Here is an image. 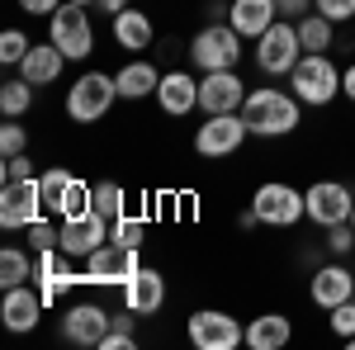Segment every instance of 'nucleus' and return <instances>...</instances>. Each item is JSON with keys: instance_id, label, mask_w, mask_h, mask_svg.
I'll use <instances>...</instances> for the list:
<instances>
[{"instance_id": "obj_28", "label": "nucleus", "mask_w": 355, "mask_h": 350, "mask_svg": "<svg viewBox=\"0 0 355 350\" xmlns=\"http://www.w3.org/2000/svg\"><path fill=\"white\" fill-rule=\"evenodd\" d=\"M294 24H299V43H303V53H331V19L327 15H318V10H313V15H303V19H294Z\"/></svg>"}, {"instance_id": "obj_18", "label": "nucleus", "mask_w": 355, "mask_h": 350, "mask_svg": "<svg viewBox=\"0 0 355 350\" xmlns=\"http://www.w3.org/2000/svg\"><path fill=\"white\" fill-rule=\"evenodd\" d=\"M308 298H313L322 313H331L336 303L355 298V270H351V265H341V261L331 256L327 265L313 270V279H308Z\"/></svg>"}, {"instance_id": "obj_36", "label": "nucleus", "mask_w": 355, "mask_h": 350, "mask_svg": "<svg viewBox=\"0 0 355 350\" xmlns=\"http://www.w3.org/2000/svg\"><path fill=\"white\" fill-rule=\"evenodd\" d=\"M318 15H327L331 24H351L355 19V0H313Z\"/></svg>"}, {"instance_id": "obj_20", "label": "nucleus", "mask_w": 355, "mask_h": 350, "mask_svg": "<svg viewBox=\"0 0 355 350\" xmlns=\"http://www.w3.org/2000/svg\"><path fill=\"white\" fill-rule=\"evenodd\" d=\"M157 109H162L166 119H185L199 109V81H194L190 71H162V85H157Z\"/></svg>"}, {"instance_id": "obj_26", "label": "nucleus", "mask_w": 355, "mask_h": 350, "mask_svg": "<svg viewBox=\"0 0 355 350\" xmlns=\"http://www.w3.org/2000/svg\"><path fill=\"white\" fill-rule=\"evenodd\" d=\"M90 213H100L105 222L128 213V189L119 185V180H95L90 185Z\"/></svg>"}, {"instance_id": "obj_13", "label": "nucleus", "mask_w": 355, "mask_h": 350, "mask_svg": "<svg viewBox=\"0 0 355 350\" xmlns=\"http://www.w3.org/2000/svg\"><path fill=\"white\" fill-rule=\"evenodd\" d=\"M43 185H38V175H28V180H10V185H0V227L5 232H24L33 218H43Z\"/></svg>"}, {"instance_id": "obj_38", "label": "nucleus", "mask_w": 355, "mask_h": 350, "mask_svg": "<svg viewBox=\"0 0 355 350\" xmlns=\"http://www.w3.org/2000/svg\"><path fill=\"white\" fill-rule=\"evenodd\" d=\"M19 10L33 15V19H53L57 10H62V0H19Z\"/></svg>"}, {"instance_id": "obj_42", "label": "nucleus", "mask_w": 355, "mask_h": 350, "mask_svg": "<svg viewBox=\"0 0 355 350\" xmlns=\"http://www.w3.org/2000/svg\"><path fill=\"white\" fill-rule=\"evenodd\" d=\"M71 5H85V10H95V5H100V0H71Z\"/></svg>"}, {"instance_id": "obj_8", "label": "nucleus", "mask_w": 355, "mask_h": 350, "mask_svg": "<svg viewBox=\"0 0 355 350\" xmlns=\"http://www.w3.org/2000/svg\"><path fill=\"white\" fill-rule=\"evenodd\" d=\"M48 43L57 53H67V62H85L95 53V24H90V10L85 5H71L62 0L53 19H48Z\"/></svg>"}, {"instance_id": "obj_44", "label": "nucleus", "mask_w": 355, "mask_h": 350, "mask_svg": "<svg viewBox=\"0 0 355 350\" xmlns=\"http://www.w3.org/2000/svg\"><path fill=\"white\" fill-rule=\"evenodd\" d=\"M351 227H355V209H351Z\"/></svg>"}, {"instance_id": "obj_39", "label": "nucleus", "mask_w": 355, "mask_h": 350, "mask_svg": "<svg viewBox=\"0 0 355 350\" xmlns=\"http://www.w3.org/2000/svg\"><path fill=\"white\" fill-rule=\"evenodd\" d=\"M279 5V19H303V15H313V0H275Z\"/></svg>"}, {"instance_id": "obj_1", "label": "nucleus", "mask_w": 355, "mask_h": 350, "mask_svg": "<svg viewBox=\"0 0 355 350\" xmlns=\"http://www.w3.org/2000/svg\"><path fill=\"white\" fill-rule=\"evenodd\" d=\"M242 119L251 128V137L275 142V137H289L303 128V105H299V95H289L279 85H256V90H246Z\"/></svg>"}, {"instance_id": "obj_3", "label": "nucleus", "mask_w": 355, "mask_h": 350, "mask_svg": "<svg viewBox=\"0 0 355 350\" xmlns=\"http://www.w3.org/2000/svg\"><path fill=\"white\" fill-rule=\"evenodd\" d=\"M123 95H119V81H114L110 71H81L76 81L67 85V119L71 123H100V119H110V109L119 105Z\"/></svg>"}, {"instance_id": "obj_16", "label": "nucleus", "mask_w": 355, "mask_h": 350, "mask_svg": "<svg viewBox=\"0 0 355 350\" xmlns=\"http://www.w3.org/2000/svg\"><path fill=\"white\" fill-rule=\"evenodd\" d=\"M43 313H48V303H43V294H38L33 279H28V284H15V289H5V298H0V322H5V331H15V336L38 331Z\"/></svg>"}, {"instance_id": "obj_25", "label": "nucleus", "mask_w": 355, "mask_h": 350, "mask_svg": "<svg viewBox=\"0 0 355 350\" xmlns=\"http://www.w3.org/2000/svg\"><path fill=\"white\" fill-rule=\"evenodd\" d=\"M114 81H119V95H123V100H147V95H157L162 71H157V62L133 57V62H123V67L114 71Z\"/></svg>"}, {"instance_id": "obj_31", "label": "nucleus", "mask_w": 355, "mask_h": 350, "mask_svg": "<svg viewBox=\"0 0 355 350\" xmlns=\"http://www.w3.org/2000/svg\"><path fill=\"white\" fill-rule=\"evenodd\" d=\"M28 48H33V38H28L24 28H5V33H0V62H5V67H19L28 57Z\"/></svg>"}, {"instance_id": "obj_11", "label": "nucleus", "mask_w": 355, "mask_h": 350, "mask_svg": "<svg viewBox=\"0 0 355 350\" xmlns=\"http://www.w3.org/2000/svg\"><path fill=\"white\" fill-rule=\"evenodd\" d=\"M251 137L242 114H204V123L194 128V152L204 161H223V157H237L242 142Z\"/></svg>"}, {"instance_id": "obj_32", "label": "nucleus", "mask_w": 355, "mask_h": 350, "mask_svg": "<svg viewBox=\"0 0 355 350\" xmlns=\"http://www.w3.org/2000/svg\"><path fill=\"white\" fill-rule=\"evenodd\" d=\"M19 152H28L24 119H5V123H0V157H19Z\"/></svg>"}, {"instance_id": "obj_5", "label": "nucleus", "mask_w": 355, "mask_h": 350, "mask_svg": "<svg viewBox=\"0 0 355 350\" xmlns=\"http://www.w3.org/2000/svg\"><path fill=\"white\" fill-rule=\"evenodd\" d=\"M251 213L261 227H299L308 218V204H303V189L289 185V180H266L251 194Z\"/></svg>"}, {"instance_id": "obj_30", "label": "nucleus", "mask_w": 355, "mask_h": 350, "mask_svg": "<svg viewBox=\"0 0 355 350\" xmlns=\"http://www.w3.org/2000/svg\"><path fill=\"white\" fill-rule=\"evenodd\" d=\"M110 242H119V246H137V251H142V242H147V218H137V213L114 218V222H110Z\"/></svg>"}, {"instance_id": "obj_29", "label": "nucleus", "mask_w": 355, "mask_h": 350, "mask_svg": "<svg viewBox=\"0 0 355 350\" xmlns=\"http://www.w3.org/2000/svg\"><path fill=\"white\" fill-rule=\"evenodd\" d=\"M28 109H33V85L24 76H10V81L0 85V114L5 119H24Z\"/></svg>"}, {"instance_id": "obj_33", "label": "nucleus", "mask_w": 355, "mask_h": 350, "mask_svg": "<svg viewBox=\"0 0 355 350\" xmlns=\"http://www.w3.org/2000/svg\"><path fill=\"white\" fill-rule=\"evenodd\" d=\"M327 322H331V336L336 341H346V336H355V298H346V303H336L327 313Z\"/></svg>"}, {"instance_id": "obj_21", "label": "nucleus", "mask_w": 355, "mask_h": 350, "mask_svg": "<svg viewBox=\"0 0 355 350\" xmlns=\"http://www.w3.org/2000/svg\"><path fill=\"white\" fill-rule=\"evenodd\" d=\"M15 71H19V76H24L33 90H43V85H57V81H62V71H67V53H57L53 43L43 38V43H33V48H28V57L19 62V67H15Z\"/></svg>"}, {"instance_id": "obj_14", "label": "nucleus", "mask_w": 355, "mask_h": 350, "mask_svg": "<svg viewBox=\"0 0 355 350\" xmlns=\"http://www.w3.org/2000/svg\"><path fill=\"white\" fill-rule=\"evenodd\" d=\"M303 204H308V222L327 232L336 222H351L355 194H351V185H341V180H318V185L303 189Z\"/></svg>"}, {"instance_id": "obj_17", "label": "nucleus", "mask_w": 355, "mask_h": 350, "mask_svg": "<svg viewBox=\"0 0 355 350\" xmlns=\"http://www.w3.org/2000/svg\"><path fill=\"white\" fill-rule=\"evenodd\" d=\"M110 242V222L100 213H76V218H62V251L71 256V261H85V256H95L100 246Z\"/></svg>"}, {"instance_id": "obj_15", "label": "nucleus", "mask_w": 355, "mask_h": 350, "mask_svg": "<svg viewBox=\"0 0 355 350\" xmlns=\"http://www.w3.org/2000/svg\"><path fill=\"white\" fill-rule=\"evenodd\" d=\"M246 81L242 71H204L199 76V114H242Z\"/></svg>"}, {"instance_id": "obj_37", "label": "nucleus", "mask_w": 355, "mask_h": 350, "mask_svg": "<svg viewBox=\"0 0 355 350\" xmlns=\"http://www.w3.org/2000/svg\"><path fill=\"white\" fill-rule=\"evenodd\" d=\"M137 346V331H128V326H110V336L100 341V350H133Z\"/></svg>"}, {"instance_id": "obj_7", "label": "nucleus", "mask_w": 355, "mask_h": 350, "mask_svg": "<svg viewBox=\"0 0 355 350\" xmlns=\"http://www.w3.org/2000/svg\"><path fill=\"white\" fill-rule=\"evenodd\" d=\"M137 270H142L137 246L105 242L95 256H85V261H81V284H90V289H123Z\"/></svg>"}, {"instance_id": "obj_12", "label": "nucleus", "mask_w": 355, "mask_h": 350, "mask_svg": "<svg viewBox=\"0 0 355 350\" xmlns=\"http://www.w3.org/2000/svg\"><path fill=\"white\" fill-rule=\"evenodd\" d=\"M43 185V209L53 218H76V213H90V180L71 175L67 166H48L38 175Z\"/></svg>"}, {"instance_id": "obj_9", "label": "nucleus", "mask_w": 355, "mask_h": 350, "mask_svg": "<svg viewBox=\"0 0 355 350\" xmlns=\"http://www.w3.org/2000/svg\"><path fill=\"white\" fill-rule=\"evenodd\" d=\"M110 326H114V308L95 303V298H76L62 313V341L76 350H100V341L110 336Z\"/></svg>"}, {"instance_id": "obj_43", "label": "nucleus", "mask_w": 355, "mask_h": 350, "mask_svg": "<svg viewBox=\"0 0 355 350\" xmlns=\"http://www.w3.org/2000/svg\"><path fill=\"white\" fill-rule=\"evenodd\" d=\"M341 346H346V350H355V336H346V341H341Z\"/></svg>"}, {"instance_id": "obj_35", "label": "nucleus", "mask_w": 355, "mask_h": 350, "mask_svg": "<svg viewBox=\"0 0 355 350\" xmlns=\"http://www.w3.org/2000/svg\"><path fill=\"white\" fill-rule=\"evenodd\" d=\"M28 175H38L28 152H19V157H5V166H0V185H10V180H28Z\"/></svg>"}, {"instance_id": "obj_6", "label": "nucleus", "mask_w": 355, "mask_h": 350, "mask_svg": "<svg viewBox=\"0 0 355 350\" xmlns=\"http://www.w3.org/2000/svg\"><path fill=\"white\" fill-rule=\"evenodd\" d=\"M185 336L194 350H237L246 346V322L223 308H194L185 317Z\"/></svg>"}, {"instance_id": "obj_41", "label": "nucleus", "mask_w": 355, "mask_h": 350, "mask_svg": "<svg viewBox=\"0 0 355 350\" xmlns=\"http://www.w3.org/2000/svg\"><path fill=\"white\" fill-rule=\"evenodd\" d=\"M128 5H133V0H100L95 10H105V15H119V10H128Z\"/></svg>"}, {"instance_id": "obj_19", "label": "nucleus", "mask_w": 355, "mask_h": 350, "mask_svg": "<svg viewBox=\"0 0 355 350\" xmlns=\"http://www.w3.org/2000/svg\"><path fill=\"white\" fill-rule=\"evenodd\" d=\"M119 298H123V308H133L137 317H157L166 308V274L157 265H142L133 279L119 289Z\"/></svg>"}, {"instance_id": "obj_22", "label": "nucleus", "mask_w": 355, "mask_h": 350, "mask_svg": "<svg viewBox=\"0 0 355 350\" xmlns=\"http://www.w3.org/2000/svg\"><path fill=\"white\" fill-rule=\"evenodd\" d=\"M275 19H279V5L275 0H227V24L237 28L246 43H256Z\"/></svg>"}, {"instance_id": "obj_10", "label": "nucleus", "mask_w": 355, "mask_h": 350, "mask_svg": "<svg viewBox=\"0 0 355 350\" xmlns=\"http://www.w3.org/2000/svg\"><path fill=\"white\" fill-rule=\"evenodd\" d=\"M256 67L266 71V76H289L294 67H299L303 57V43H299V24L294 19H275L261 38H256Z\"/></svg>"}, {"instance_id": "obj_34", "label": "nucleus", "mask_w": 355, "mask_h": 350, "mask_svg": "<svg viewBox=\"0 0 355 350\" xmlns=\"http://www.w3.org/2000/svg\"><path fill=\"white\" fill-rule=\"evenodd\" d=\"M322 237H327L322 246H327V251L336 256V261H341V256H351V251H355V227H351V222H336V227H327Z\"/></svg>"}, {"instance_id": "obj_23", "label": "nucleus", "mask_w": 355, "mask_h": 350, "mask_svg": "<svg viewBox=\"0 0 355 350\" xmlns=\"http://www.w3.org/2000/svg\"><path fill=\"white\" fill-rule=\"evenodd\" d=\"M114 43H119L123 53H147V48L157 43V24H152V15L137 10V5L119 10V15H114Z\"/></svg>"}, {"instance_id": "obj_27", "label": "nucleus", "mask_w": 355, "mask_h": 350, "mask_svg": "<svg viewBox=\"0 0 355 350\" xmlns=\"http://www.w3.org/2000/svg\"><path fill=\"white\" fill-rule=\"evenodd\" d=\"M28 279H33V251L0 246V289H15V284H28Z\"/></svg>"}, {"instance_id": "obj_4", "label": "nucleus", "mask_w": 355, "mask_h": 350, "mask_svg": "<svg viewBox=\"0 0 355 350\" xmlns=\"http://www.w3.org/2000/svg\"><path fill=\"white\" fill-rule=\"evenodd\" d=\"M242 33L227 24V19H209L204 28H194L190 38V62L199 67V71H232L237 62H242Z\"/></svg>"}, {"instance_id": "obj_24", "label": "nucleus", "mask_w": 355, "mask_h": 350, "mask_svg": "<svg viewBox=\"0 0 355 350\" xmlns=\"http://www.w3.org/2000/svg\"><path fill=\"white\" fill-rule=\"evenodd\" d=\"M294 341V317L289 313H261L246 322V350H284Z\"/></svg>"}, {"instance_id": "obj_2", "label": "nucleus", "mask_w": 355, "mask_h": 350, "mask_svg": "<svg viewBox=\"0 0 355 350\" xmlns=\"http://www.w3.org/2000/svg\"><path fill=\"white\" fill-rule=\"evenodd\" d=\"M289 90L299 95L303 109H327L341 95V67L331 53H303L299 67L289 71Z\"/></svg>"}, {"instance_id": "obj_40", "label": "nucleus", "mask_w": 355, "mask_h": 350, "mask_svg": "<svg viewBox=\"0 0 355 350\" xmlns=\"http://www.w3.org/2000/svg\"><path fill=\"white\" fill-rule=\"evenodd\" d=\"M341 95L355 105V62H351V67H341Z\"/></svg>"}]
</instances>
